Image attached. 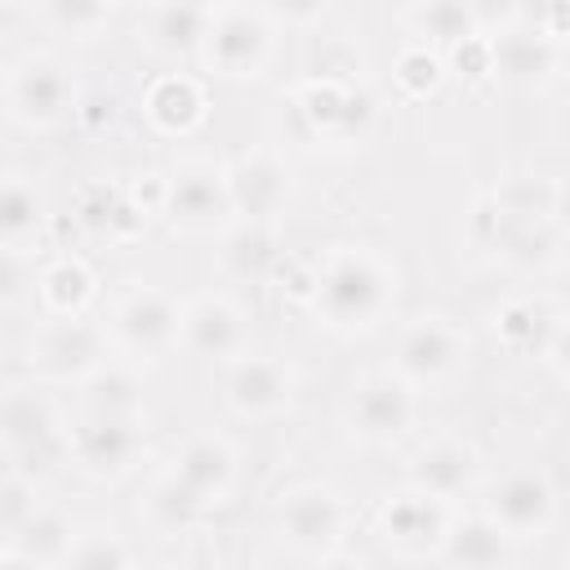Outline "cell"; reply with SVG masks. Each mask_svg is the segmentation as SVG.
<instances>
[{
	"mask_svg": "<svg viewBox=\"0 0 570 570\" xmlns=\"http://www.w3.org/2000/svg\"><path fill=\"white\" fill-rule=\"evenodd\" d=\"M396 298V272L365 245H338L312 281V312L338 334L374 330Z\"/></svg>",
	"mask_w": 570,
	"mask_h": 570,
	"instance_id": "obj_1",
	"label": "cell"
},
{
	"mask_svg": "<svg viewBox=\"0 0 570 570\" xmlns=\"http://www.w3.org/2000/svg\"><path fill=\"white\" fill-rule=\"evenodd\" d=\"M0 445L18 459L22 476H49L71 459L58 410L36 387H4L0 392Z\"/></svg>",
	"mask_w": 570,
	"mask_h": 570,
	"instance_id": "obj_2",
	"label": "cell"
},
{
	"mask_svg": "<svg viewBox=\"0 0 570 570\" xmlns=\"http://www.w3.org/2000/svg\"><path fill=\"white\" fill-rule=\"evenodd\" d=\"M98 365H107V338L94 321H85V312L53 316L27 343V370L45 383H76L89 379Z\"/></svg>",
	"mask_w": 570,
	"mask_h": 570,
	"instance_id": "obj_3",
	"label": "cell"
},
{
	"mask_svg": "<svg viewBox=\"0 0 570 570\" xmlns=\"http://www.w3.org/2000/svg\"><path fill=\"white\" fill-rule=\"evenodd\" d=\"M468 361V338L454 321L445 316H414L392 352V374L405 379L410 387H436L454 379Z\"/></svg>",
	"mask_w": 570,
	"mask_h": 570,
	"instance_id": "obj_4",
	"label": "cell"
},
{
	"mask_svg": "<svg viewBox=\"0 0 570 570\" xmlns=\"http://www.w3.org/2000/svg\"><path fill=\"white\" fill-rule=\"evenodd\" d=\"M160 214L169 227L187 232V236H205L218 232L232 218V200H227V183L223 169L209 160H183L165 187H160Z\"/></svg>",
	"mask_w": 570,
	"mask_h": 570,
	"instance_id": "obj_5",
	"label": "cell"
},
{
	"mask_svg": "<svg viewBox=\"0 0 570 570\" xmlns=\"http://www.w3.org/2000/svg\"><path fill=\"white\" fill-rule=\"evenodd\" d=\"M200 53L214 67V76H223V80H254L267 67L272 31H267L258 9L223 4V9L209 13V31H205Z\"/></svg>",
	"mask_w": 570,
	"mask_h": 570,
	"instance_id": "obj_6",
	"label": "cell"
},
{
	"mask_svg": "<svg viewBox=\"0 0 570 570\" xmlns=\"http://www.w3.org/2000/svg\"><path fill=\"white\" fill-rule=\"evenodd\" d=\"M4 102L22 129L45 134V129H58L76 111V85L67 80V71L53 58H27L9 71Z\"/></svg>",
	"mask_w": 570,
	"mask_h": 570,
	"instance_id": "obj_7",
	"label": "cell"
},
{
	"mask_svg": "<svg viewBox=\"0 0 570 570\" xmlns=\"http://www.w3.org/2000/svg\"><path fill=\"white\" fill-rule=\"evenodd\" d=\"M281 539L303 557H334L347 534V508L325 485H294L281 494Z\"/></svg>",
	"mask_w": 570,
	"mask_h": 570,
	"instance_id": "obj_8",
	"label": "cell"
},
{
	"mask_svg": "<svg viewBox=\"0 0 570 570\" xmlns=\"http://www.w3.org/2000/svg\"><path fill=\"white\" fill-rule=\"evenodd\" d=\"M414 414H419L414 387L405 379H396L392 370L361 379L352 387V401H347V428L365 445H392V441H401L414 428Z\"/></svg>",
	"mask_w": 570,
	"mask_h": 570,
	"instance_id": "obj_9",
	"label": "cell"
},
{
	"mask_svg": "<svg viewBox=\"0 0 570 570\" xmlns=\"http://www.w3.org/2000/svg\"><path fill=\"white\" fill-rule=\"evenodd\" d=\"M485 517L512 539V543H525V539H543L557 521V490L552 481L539 472V468H521V472H508L490 499H485Z\"/></svg>",
	"mask_w": 570,
	"mask_h": 570,
	"instance_id": "obj_10",
	"label": "cell"
},
{
	"mask_svg": "<svg viewBox=\"0 0 570 570\" xmlns=\"http://www.w3.org/2000/svg\"><path fill=\"white\" fill-rule=\"evenodd\" d=\"M294 107H298L307 134H312V138H325V142H352V138H361L365 125L374 120V102H370L361 89H352V85H343V80H330V76L307 80V85L298 89Z\"/></svg>",
	"mask_w": 570,
	"mask_h": 570,
	"instance_id": "obj_11",
	"label": "cell"
},
{
	"mask_svg": "<svg viewBox=\"0 0 570 570\" xmlns=\"http://www.w3.org/2000/svg\"><path fill=\"white\" fill-rule=\"evenodd\" d=\"M147 445V428L142 419H107V414H89L76 436H67L71 463L85 476H120L138 463Z\"/></svg>",
	"mask_w": 570,
	"mask_h": 570,
	"instance_id": "obj_12",
	"label": "cell"
},
{
	"mask_svg": "<svg viewBox=\"0 0 570 570\" xmlns=\"http://www.w3.org/2000/svg\"><path fill=\"white\" fill-rule=\"evenodd\" d=\"M450 517H445V503L423 494V490H401L392 494L383 508H379V539L405 557V561H419V557H436L441 548V534H445Z\"/></svg>",
	"mask_w": 570,
	"mask_h": 570,
	"instance_id": "obj_13",
	"label": "cell"
},
{
	"mask_svg": "<svg viewBox=\"0 0 570 570\" xmlns=\"http://www.w3.org/2000/svg\"><path fill=\"white\" fill-rule=\"evenodd\" d=\"M223 396L240 419H276L294 401V374L272 356H232L223 374Z\"/></svg>",
	"mask_w": 570,
	"mask_h": 570,
	"instance_id": "obj_14",
	"label": "cell"
},
{
	"mask_svg": "<svg viewBox=\"0 0 570 570\" xmlns=\"http://www.w3.org/2000/svg\"><path fill=\"white\" fill-rule=\"evenodd\" d=\"M490 40V76L503 85V89H543L557 67H561V45H552L548 36L539 31H517V27H503Z\"/></svg>",
	"mask_w": 570,
	"mask_h": 570,
	"instance_id": "obj_15",
	"label": "cell"
},
{
	"mask_svg": "<svg viewBox=\"0 0 570 570\" xmlns=\"http://www.w3.org/2000/svg\"><path fill=\"white\" fill-rule=\"evenodd\" d=\"M223 183H227L232 214H240L249 223H272L276 209L285 205V191H289V174H285V165L272 151H245V156H236L223 169Z\"/></svg>",
	"mask_w": 570,
	"mask_h": 570,
	"instance_id": "obj_16",
	"label": "cell"
},
{
	"mask_svg": "<svg viewBox=\"0 0 570 570\" xmlns=\"http://www.w3.org/2000/svg\"><path fill=\"white\" fill-rule=\"evenodd\" d=\"M178 343H183L187 352H196V356L232 361V356L245 347V312H240L232 298L205 294V298H196L191 307H183Z\"/></svg>",
	"mask_w": 570,
	"mask_h": 570,
	"instance_id": "obj_17",
	"label": "cell"
},
{
	"mask_svg": "<svg viewBox=\"0 0 570 570\" xmlns=\"http://www.w3.org/2000/svg\"><path fill=\"white\" fill-rule=\"evenodd\" d=\"M178 321H183V307L160 294V289H134L120 298L116 307V338L134 352H165L178 343Z\"/></svg>",
	"mask_w": 570,
	"mask_h": 570,
	"instance_id": "obj_18",
	"label": "cell"
},
{
	"mask_svg": "<svg viewBox=\"0 0 570 570\" xmlns=\"http://www.w3.org/2000/svg\"><path fill=\"white\" fill-rule=\"evenodd\" d=\"M490 325H494V338L503 343V352H512V356H534V361H539L543 347L552 343V334L566 330V312H561L557 303H548V298L517 294V298H508V303L494 307Z\"/></svg>",
	"mask_w": 570,
	"mask_h": 570,
	"instance_id": "obj_19",
	"label": "cell"
},
{
	"mask_svg": "<svg viewBox=\"0 0 570 570\" xmlns=\"http://www.w3.org/2000/svg\"><path fill=\"white\" fill-rule=\"evenodd\" d=\"M476 450L459 436H436L410 459V485L432 494V499H459L476 481Z\"/></svg>",
	"mask_w": 570,
	"mask_h": 570,
	"instance_id": "obj_20",
	"label": "cell"
},
{
	"mask_svg": "<svg viewBox=\"0 0 570 570\" xmlns=\"http://www.w3.org/2000/svg\"><path fill=\"white\" fill-rule=\"evenodd\" d=\"M200 503H223L232 481H236V450L223 441V436H191L178 454H174V468H169Z\"/></svg>",
	"mask_w": 570,
	"mask_h": 570,
	"instance_id": "obj_21",
	"label": "cell"
},
{
	"mask_svg": "<svg viewBox=\"0 0 570 570\" xmlns=\"http://www.w3.org/2000/svg\"><path fill=\"white\" fill-rule=\"evenodd\" d=\"M142 111H147V120H151L160 134L187 138V134H196V129L205 125L209 102H205L200 80H191V76H160V80L147 85Z\"/></svg>",
	"mask_w": 570,
	"mask_h": 570,
	"instance_id": "obj_22",
	"label": "cell"
},
{
	"mask_svg": "<svg viewBox=\"0 0 570 570\" xmlns=\"http://www.w3.org/2000/svg\"><path fill=\"white\" fill-rule=\"evenodd\" d=\"M436 557L445 566H463V570H490V566H503L512 557V539L485 517H463V521H450L445 534H441V548Z\"/></svg>",
	"mask_w": 570,
	"mask_h": 570,
	"instance_id": "obj_23",
	"label": "cell"
},
{
	"mask_svg": "<svg viewBox=\"0 0 570 570\" xmlns=\"http://www.w3.org/2000/svg\"><path fill=\"white\" fill-rule=\"evenodd\" d=\"M209 13L214 9L200 0H160L151 9V22H147V45L165 58L200 53L205 31H209Z\"/></svg>",
	"mask_w": 570,
	"mask_h": 570,
	"instance_id": "obj_24",
	"label": "cell"
},
{
	"mask_svg": "<svg viewBox=\"0 0 570 570\" xmlns=\"http://www.w3.org/2000/svg\"><path fill=\"white\" fill-rule=\"evenodd\" d=\"M76 530L62 512L53 508H36L9 539H4V557L9 561H27V566H53V561H67V548H71Z\"/></svg>",
	"mask_w": 570,
	"mask_h": 570,
	"instance_id": "obj_25",
	"label": "cell"
},
{
	"mask_svg": "<svg viewBox=\"0 0 570 570\" xmlns=\"http://www.w3.org/2000/svg\"><path fill=\"white\" fill-rule=\"evenodd\" d=\"M490 200L521 223H543L561 218V178L552 174H503L490 191Z\"/></svg>",
	"mask_w": 570,
	"mask_h": 570,
	"instance_id": "obj_26",
	"label": "cell"
},
{
	"mask_svg": "<svg viewBox=\"0 0 570 570\" xmlns=\"http://www.w3.org/2000/svg\"><path fill=\"white\" fill-rule=\"evenodd\" d=\"M281 249H276V236L267 223H249L240 218V227H232L223 236V249H218V263L227 276L236 281H263L272 267H276Z\"/></svg>",
	"mask_w": 570,
	"mask_h": 570,
	"instance_id": "obj_27",
	"label": "cell"
},
{
	"mask_svg": "<svg viewBox=\"0 0 570 570\" xmlns=\"http://www.w3.org/2000/svg\"><path fill=\"white\" fill-rule=\"evenodd\" d=\"M410 27H414L419 45H428L436 53H450L463 40L481 36L476 22H472V13H468V0H419L410 9Z\"/></svg>",
	"mask_w": 570,
	"mask_h": 570,
	"instance_id": "obj_28",
	"label": "cell"
},
{
	"mask_svg": "<svg viewBox=\"0 0 570 570\" xmlns=\"http://www.w3.org/2000/svg\"><path fill=\"white\" fill-rule=\"evenodd\" d=\"M45 227V200L22 178H0V249H27Z\"/></svg>",
	"mask_w": 570,
	"mask_h": 570,
	"instance_id": "obj_29",
	"label": "cell"
},
{
	"mask_svg": "<svg viewBox=\"0 0 570 570\" xmlns=\"http://www.w3.org/2000/svg\"><path fill=\"white\" fill-rule=\"evenodd\" d=\"M85 410L107 419H142V379L120 365H98L85 379Z\"/></svg>",
	"mask_w": 570,
	"mask_h": 570,
	"instance_id": "obj_30",
	"label": "cell"
},
{
	"mask_svg": "<svg viewBox=\"0 0 570 570\" xmlns=\"http://www.w3.org/2000/svg\"><path fill=\"white\" fill-rule=\"evenodd\" d=\"M40 298L49 316H80L94 298V272L80 258H58L40 276Z\"/></svg>",
	"mask_w": 570,
	"mask_h": 570,
	"instance_id": "obj_31",
	"label": "cell"
},
{
	"mask_svg": "<svg viewBox=\"0 0 570 570\" xmlns=\"http://www.w3.org/2000/svg\"><path fill=\"white\" fill-rule=\"evenodd\" d=\"M80 223H85L89 232L129 236V232H138V227H142V209H138L120 187L98 183V187H89V191L80 196Z\"/></svg>",
	"mask_w": 570,
	"mask_h": 570,
	"instance_id": "obj_32",
	"label": "cell"
},
{
	"mask_svg": "<svg viewBox=\"0 0 570 570\" xmlns=\"http://www.w3.org/2000/svg\"><path fill=\"white\" fill-rule=\"evenodd\" d=\"M209 512V503H200L174 472H165L151 490H147V517L160 525V530H169V534H183V530H191L200 517Z\"/></svg>",
	"mask_w": 570,
	"mask_h": 570,
	"instance_id": "obj_33",
	"label": "cell"
},
{
	"mask_svg": "<svg viewBox=\"0 0 570 570\" xmlns=\"http://www.w3.org/2000/svg\"><path fill=\"white\" fill-rule=\"evenodd\" d=\"M40 13L53 31L62 36H76V40H89L107 27V13H111V0H40Z\"/></svg>",
	"mask_w": 570,
	"mask_h": 570,
	"instance_id": "obj_34",
	"label": "cell"
},
{
	"mask_svg": "<svg viewBox=\"0 0 570 570\" xmlns=\"http://www.w3.org/2000/svg\"><path fill=\"white\" fill-rule=\"evenodd\" d=\"M392 76H396V85H401L410 98H428V94L441 89V80H445V62H441L436 49H428V45L414 40V45H405V49L396 53Z\"/></svg>",
	"mask_w": 570,
	"mask_h": 570,
	"instance_id": "obj_35",
	"label": "cell"
},
{
	"mask_svg": "<svg viewBox=\"0 0 570 570\" xmlns=\"http://www.w3.org/2000/svg\"><path fill=\"white\" fill-rule=\"evenodd\" d=\"M134 561V552L120 543V534H80V539H71V548H67V566H98V570H107V566H129Z\"/></svg>",
	"mask_w": 570,
	"mask_h": 570,
	"instance_id": "obj_36",
	"label": "cell"
},
{
	"mask_svg": "<svg viewBox=\"0 0 570 570\" xmlns=\"http://www.w3.org/2000/svg\"><path fill=\"white\" fill-rule=\"evenodd\" d=\"M40 503H36V485H31V476H9V481H0V539H9L31 512H36Z\"/></svg>",
	"mask_w": 570,
	"mask_h": 570,
	"instance_id": "obj_37",
	"label": "cell"
},
{
	"mask_svg": "<svg viewBox=\"0 0 570 570\" xmlns=\"http://www.w3.org/2000/svg\"><path fill=\"white\" fill-rule=\"evenodd\" d=\"M468 13L476 22V31H503L521 13V0H468Z\"/></svg>",
	"mask_w": 570,
	"mask_h": 570,
	"instance_id": "obj_38",
	"label": "cell"
},
{
	"mask_svg": "<svg viewBox=\"0 0 570 570\" xmlns=\"http://www.w3.org/2000/svg\"><path fill=\"white\" fill-rule=\"evenodd\" d=\"M330 4L334 0H267V13L289 22V27H312V22H321L330 13Z\"/></svg>",
	"mask_w": 570,
	"mask_h": 570,
	"instance_id": "obj_39",
	"label": "cell"
},
{
	"mask_svg": "<svg viewBox=\"0 0 570 570\" xmlns=\"http://www.w3.org/2000/svg\"><path fill=\"white\" fill-rule=\"evenodd\" d=\"M27 289V272H22V254L18 249H0V307L18 303Z\"/></svg>",
	"mask_w": 570,
	"mask_h": 570,
	"instance_id": "obj_40",
	"label": "cell"
},
{
	"mask_svg": "<svg viewBox=\"0 0 570 570\" xmlns=\"http://www.w3.org/2000/svg\"><path fill=\"white\" fill-rule=\"evenodd\" d=\"M111 4H116V0H111Z\"/></svg>",
	"mask_w": 570,
	"mask_h": 570,
	"instance_id": "obj_41",
	"label": "cell"
}]
</instances>
